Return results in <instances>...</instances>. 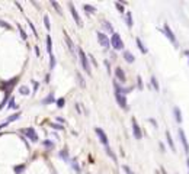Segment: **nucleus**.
Here are the masks:
<instances>
[{
  "instance_id": "obj_56",
  "label": "nucleus",
  "mask_w": 189,
  "mask_h": 174,
  "mask_svg": "<svg viewBox=\"0 0 189 174\" xmlns=\"http://www.w3.org/2000/svg\"><path fill=\"white\" fill-rule=\"evenodd\" d=\"M160 170H162V173H163V174H167V173H166V170H165V168H163V167H162V168H160Z\"/></svg>"
},
{
  "instance_id": "obj_11",
  "label": "nucleus",
  "mask_w": 189,
  "mask_h": 174,
  "mask_svg": "<svg viewBox=\"0 0 189 174\" xmlns=\"http://www.w3.org/2000/svg\"><path fill=\"white\" fill-rule=\"evenodd\" d=\"M178 135H179V139L182 142V145H183V150L186 154H189V142H188V138H186V133H185V130L182 129V128H179L178 129Z\"/></svg>"
},
{
  "instance_id": "obj_38",
  "label": "nucleus",
  "mask_w": 189,
  "mask_h": 174,
  "mask_svg": "<svg viewBox=\"0 0 189 174\" xmlns=\"http://www.w3.org/2000/svg\"><path fill=\"white\" fill-rule=\"evenodd\" d=\"M31 84H32V93L35 94V93L39 90V81H36V80H31Z\"/></svg>"
},
{
  "instance_id": "obj_32",
  "label": "nucleus",
  "mask_w": 189,
  "mask_h": 174,
  "mask_svg": "<svg viewBox=\"0 0 189 174\" xmlns=\"http://www.w3.org/2000/svg\"><path fill=\"white\" fill-rule=\"evenodd\" d=\"M19 119H21V112H16V113H13L12 116H9L6 120H7L9 123H12V122H15V120H19Z\"/></svg>"
},
{
  "instance_id": "obj_47",
  "label": "nucleus",
  "mask_w": 189,
  "mask_h": 174,
  "mask_svg": "<svg viewBox=\"0 0 189 174\" xmlns=\"http://www.w3.org/2000/svg\"><path fill=\"white\" fill-rule=\"evenodd\" d=\"M0 26H3V28H6V29H12L10 25H7L4 21H0Z\"/></svg>"
},
{
  "instance_id": "obj_15",
  "label": "nucleus",
  "mask_w": 189,
  "mask_h": 174,
  "mask_svg": "<svg viewBox=\"0 0 189 174\" xmlns=\"http://www.w3.org/2000/svg\"><path fill=\"white\" fill-rule=\"evenodd\" d=\"M57 155H58V158H60V160H63L66 164H70V160H71V158H70V152H68L67 148H63L61 151H58Z\"/></svg>"
},
{
  "instance_id": "obj_39",
  "label": "nucleus",
  "mask_w": 189,
  "mask_h": 174,
  "mask_svg": "<svg viewBox=\"0 0 189 174\" xmlns=\"http://www.w3.org/2000/svg\"><path fill=\"white\" fill-rule=\"evenodd\" d=\"M7 103H9V105H7V109H18L19 108V106L16 105V102H15V97H10Z\"/></svg>"
},
{
  "instance_id": "obj_26",
  "label": "nucleus",
  "mask_w": 189,
  "mask_h": 174,
  "mask_svg": "<svg viewBox=\"0 0 189 174\" xmlns=\"http://www.w3.org/2000/svg\"><path fill=\"white\" fill-rule=\"evenodd\" d=\"M150 86L153 87L156 91H160V84H159V81H157L156 76H151V77H150Z\"/></svg>"
},
{
  "instance_id": "obj_54",
  "label": "nucleus",
  "mask_w": 189,
  "mask_h": 174,
  "mask_svg": "<svg viewBox=\"0 0 189 174\" xmlns=\"http://www.w3.org/2000/svg\"><path fill=\"white\" fill-rule=\"evenodd\" d=\"M183 54L188 57V63H189V49H185V51H183Z\"/></svg>"
},
{
  "instance_id": "obj_57",
  "label": "nucleus",
  "mask_w": 189,
  "mask_h": 174,
  "mask_svg": "<svg viewBox=\"0 0 189 174\" xmlns=\"http://www.w3.org/2000/svg\"><path fill=\"white\" fill-rule=\"evenodd\" d=\"M186 165H188V167H189V158H188V160H186Z\"/></svg>"
},
{
  "instance_id": "obj_36",
  "label": "nucleus",
  "mask_w": 189,
  "mask_h": 174,
  "mask_svg": "<svg viewBox=\"0 0 189 174\" xmlns=\"http://www.w3.org/2000/svg\"><path fill=\"white\" fill-rule=\"evenodd\" d=\"M50 126L56 130H64V125H60V123H57V122H51Z\"/></svg>"
},
{
  "instance_id": "obj_44",
  "label": "nucleus",
  "mask_w": 189,
  "mask_h": 174,
  "mask_svg": "<svg viewBox=\"0 0 189 174\" xmlns=\"http://www.w3.org/2000/svg\"><path fill=\"white\" fill-rule=\"evenodd\" d=\"M103 64L106 65V71H108V74H111V63H109V60H103Z\"/></svg>"
},
{
  "instance_id": "obj_59",
  "label": "nucleus",
  "mask_w": 189,
  "mask_h": 174,
  "mask_svg": "<svg viewBox=\"0 0 189 174\" xmlns=\"http://www.w3.org/2000/svg\"><path fill=\"white\" fill-rule=\"evenodd\" d=\"M188 174H189V173H188Z\"/></svg>"
},
{
  "instance_id": "obj_8",
  "label": "nucleus",
  "mask_w": 189,
  "mask_h": 174,
  "mask_svg": "<svg viewBox=\"0 0 189 174\" xmlns=\"http://www.w3.org/2000/svg\"><path fill=\"white\" fill-rule=\"evenodd\" d=\"M21 132H22L23 135H25L31 142H33V144H36V142L39 141V136H38L35 128H25V129H22Z\"/></svg>"
},
{
  "instance_id": "obj_58",
  "label": "nucleus",
  "mask_w": 189,
  "mask_h": 174,
  "mask_svg": "<svg viewBox=\"0 0 189 174\" xmlns=\"http://www.w3.org/2000/svg\"><path fill=\"white\" fill-rule=\"evenodd\" d=\"M87 174H90V173H87Z\"/></svg>"
},
{
  "instance_id": "obj_14",
  "label": "nucleus",
  "mask_w": 189,
  "mask_h": 174,
  "mask_svg": "<svg viewBox=\"0 0 189 174\" xmlns=\"http://www.w3.org/2000/svg\"><path fill=\"white\" fill-rule=\"evenodd\" d=\"M56 94H54V91H50L48 93V96H45L42 100H41V105L42 106H48V105H53V103H56Z\"/></svg>"
},
{
  "instance_id": "obj_17",
  "label": "nucleus",
  "mask_w": 189,
  "mask_h": 174,
  "mask_svg": "<svg viewBox=\"0 0 189 174\" xmlns=\"http://www.w3.org/2000/svg\"><path fill=\"white\" fill-rule=\"evenodd\" d=\"M124 60H125V63H128V64H133V63H135V57H134V54L131 52V51H124Z\"/></svg>"
},
{
  "instance_id": "obj_19",
  "label": "nucleus",
  "mask_w": 189,
  "mask_h": 174,
  "mask_svg": "<svg viewBox=\"0 0 189 174\" xmlns=\"http://www.w3.org/2000/svg\"><path fill=\"white\" fill-rule=\"evenodd\" d=\"M135 44H137V48L140 49V52H141V54H148V49L145 48V45L143 44V41H141L138 36L135 38Z\"/></svg>"
},
{
  "instance_id": "obj_25",
  "label": "nucleus",
  "mask_w": 189,
  "mask_h": 174,
  "mask_svg": "<svg viewBox=\"0 0 189 174\" xmlns=\"http://www.w3.org/2000/svg\"><path fill=\"white\" fill-rule=\"evenodd\" d=\"M76 78H77L79 86L82 87V88H84V87H86V80H84V77L80 74V71H76Z\"/></svg>"
},
{
  "instance_id": "obj_28",
  "label": "nucleus",
  "mask_w": 189,
  "mask_h": 174,
  "mask_svg": "<svg viewBox=\"0 0 189 174\" xmlns=\"http://www.w3.org/2000/svg\"><path fill=\"white\" fill-rule=\"evenodd\" d=\"M83 9L86 10V15L89 16V15H92V13H96V7L95 6H92V4H83Z\"/></svg>"
},
{
  "instance_id": "obj_43",
  "label": "nucleus",
  "mask_w": 189,
  "mask_h": 174,
  "mask_svg": "<svg viewBox=\"0 0 189 174\" xmlns=\"http://www.w3.org/2000/svg\"><path fill=\"white\" fill-rule=\"evenodd\" d=\"M87 57H89V61H90V64H93V65H95V67H98V61H96V58H95V57H93V55H92V54H89V55H87Z\"/></svg>"
},
{
  "instance_id": "obj_31",
  "label": "nucleus",
  "mask_w": 189,
  "mask_h": 174,
  "mask_svg": "<svg viewBox=\"0 0 189 174\" xmlns=\"http://www.w3.org/2000/svg\"><path fill=\"white\" fill-rule=\"evenodd\" d=\"M51 6H53V7L56 9L57 13H58L60 16H63V15H64V13H63V9H61V6H60V4H58L57 1H54V0H51Z\"/></svg>"
},
{
  "instance_id": "obj_24",
  "label": "nucleus",
  "mask_w": 189,
  "mask_h": 174,
  "mask_svg": "<svg viewBox=\"0 0 189 174\" xmlns=\"http://www.w3.org/2000/svg\"><path fill=\"white\" fill-rule=\"evenodd\" d=\"M42 145L47 148V151H53V150L56 148V144L51 141V139H44V141H42Z\"/></svg>"
},
{
  "instance_id": "obj_20",
  "label": "nucleus",
  "mask_w": 189,
  "mask_h": 174,
  "mask_svg": "<svg viewBox=\"0 0 189 174\" xmlns=\"http://www.w3.org/2000/svg\"><path fill=\"white\" fill-rule=\"evenodd\" d=\"M166 141L169 144V147H170V150L173 152H176V145H175V141H173V138H172V135H170L169 130H166Z\"/></svg>"
},
{
  "instance_id": "obj_46",
  "label": "nucleus",
  "mask_w": 189,
  "mask_h": 174,
  "mask_svg": "<svg viewBox=\"0 0 189 174\" xmlns=\"http://www.w3.org/2000/svg\"><path fill=\"white\" fill-rule=\"evenodd\" d=\"M56 122L60 123V125H64V123H66V119H63V118H60V116H56Z\"/></svg>"
},
{
  "instance_id": "obj_34",
  "label": "nucleus",
  "mask_w": 189,
  "mask_h": 174,
  "mask_svg": "<svg viewBox=\"0 0 189 174\" xmlns=\"http://www.w3.org/2000/svg\"><path fill=\"white\" fill-rule=\"evenodd\" d=\"M113 4H115V7H116V10L119 12L121 15H125V7H124V4H121L119 1H115Z\"/></svg>"
},
{
  "instance_id": "obj_45",
  "label": "nucleus",
  "mask_w": 189,
  "mask_h": 174,
  "mask_svg": "<svg viewBox=\"0 0 189 174\" xmlns=\"http://www.w3.org/2000/svg\"><path fill=\"white\" fill-rule=\"evenodd\" d=\"M9 99H10V97H7V96H6V97L1 100V103H0V110H3V109H4V105L9 102Z\"/></svg>"
},
{
  "instance_id": "obj_48",
  "label": "nucleus",
  "mask_w": 189,
  "mask_h": 174,
  "mask_svg": "<svg viewBox=\"0 0 189 174\" xmlns=\"http://www.w3.org/2000/svg\"><path fill=\"white\" fill-rule=\"evenodd\" d=\"M148 122H150V123H151L154 128H157V126H159V125H157V122H156V119H153V118H148Z\"/></svg>"
},
{
  "instance_id": "obj_49",
  "label": "nucleus",
  "mask_w": 189,
  "mask_h": 174,
  "mask_svg": "<svg viewBox=\"0 0 189 174\" xmlns=\"http://www.w3.org/2000/svg\"><path fill=\"white\" fill-rule=\"evenodd\" d=\"M50 80H51V74H47L44 78V83L45 84H50Z\"/></svg>"
},
{
  "instance_id": "obj_53",
  "label": "nucleus",
  "mask_w": 189,
  "mask_h": 174,
  "mask_svg": "<svg viewBox=\"0 0 189 174\" xmlns=\"http://www.w3.org/2000/svg\"><path fill=\"white\" fill-rule=\"evenodd\" d=\"M35 54H36V57H38V58L41 57V52H39V48H38L36 45H35Z\"/></svg>"
},
{
  "instance_id": "obj_50",
  "label": "nucleus",
  "mask_w": 189,
  "mask_h": 174,
  "mask_svg": "<svg viewBox=\"0 0 189 174\" xmlns=\"http://www.w3.org/2000/svg\"><path fill=\"white\" fill-rule=\"evenodd\" d=\"M74 108H76V112H77L79 115H82V108H80V105H79V103L74 105Z\"/></svg>"
},
{
  "instance_id": "obj_55",
  "label": "nucleus",
  "mask_w": 189,
  "mask_h": 174,
  "mask_svg": "<svg viewBox=\"0 0 189 174\" xmlns=\"http://www.w3.org/2000/svg\"><path fill=\"white\" fill-rule=\"evenodd\" d=\"M51 135H53V136H56V138H58V133H56V132H51ZM58 139H60V138H58Z\"/></svg>"
},
{
  "instance_id": "obj_23",
  "label": "nucleus",
  "mask_w": 189,
  "mask_h": 174,
  "mask_svg": "<svg viewBox=\"0 0 189 174\" xmlns=\"http://www.w3.org/2000/svg\"><path fill=\"white\" fill-rule=\"evenodd\" d=\"M105 152H106V155H108L109 158H112V161H115V163L118 161V157H116V154L113 152V150H112L111 147H106V148H105Z\"/></svg>"
},
{
  "instance_id": "obj_6",
  "label": "nucleus",
  "mask_w": 189,
  "mask_h": 174,
  "mask_svg": "<svg viewBox=\"0 0 189 174\" xmlns=\"http://www.w3.org/2000/svg\"><path fill=\"white\" fill-rule=\"evenodd\" d=\"M95 133H96V136H98L99 142L105 147V148H106V147H111V145H109V139H108V135H106V132L102 129V128L96 126V128H95Z\"/></svg>"
},
{
  "instance_id": "obj_12",
  "label": "nucleus",
  "mask_w": 189,
  "mask_h": 174,
  "mask_svg": "<svg viewBox=\"0 0 189 174\" xmlns=\"http://www.w3.org/2000/svg\"><path fill=\"white\" fill-rule=\"evenodd\" d=\"M115 80L119 84H125L127 83V76H125V73H124V70L121 67H116L115 68Z\"/></svg>"
},
{
  "instance_id": "obj_37",
  "label": "nucleus",
  "mask_w": 189,
  "mask_h": 174,
  "mask_svg": "<svg viewBox=\"0 0 189 174\" xmlns=\"http://www.w3.org/2000/svg\"><path fill=\"white\" fill-rule=\"evenodd\" d=\"M18 29H19V33H21V38H22L23 41H26V39H28V35H26V32L23 31V28H22L21 23H18Z\"/></svg>"
},
{
  "instance_id": "obj_1",
  "label": "nucleus",
  "mask_w": 189,
  "mask_h": 174,
  "mask_svg": "<svg viewBox=\"0 0 189 174\" xmlns=\"http://www.w3.org/2000/svg\"><path fill=\"white\" fill-rule=\"evenodd\" d=\"M77 54H79V58H80V65H82L83 71H84L87 76H92V68H90L89 57H87V54L83 51L82 46H77Z\"/></svg>"
},
{
  "instance_id": "obj_40",
  "label": "nucleus",
  "mask_w": 189,
  "mask_h": 174,
  "mask_svg": "<svg viewBox=\"0 0 189 174\" xmlns=\"http://www.w3.org/2000/svg\"><path fill=\"white\" fill-rule=\"evenodd\" d=\"M26 22H28V25H29V28L32 29V32H33V35L38 38V31H36V28H35V25H33L32 22H31V19H26Z\"/></svg>"
},
{
  "instance_id": "obj_13",
  "label": "nucleus",
  "mask_w": 189,
  "mask_h": 174,
  "mask_svg": "<svg viewBox=\"0 0 189 174\" xmlns=\"http://www.w3.org/2000/svg\"><path fill=\"white\" fill-rule=\"evenodd\" d=\"M70 168L74 171V173H77V174H82V167H80V164H79V158L77 157H73L71 160H70Z\"/></svg>"
},
{
  "instance_id": "obj_33",
  "label": "nucleus",
  "mask_w": 189,
  "mask_h": 174,
  "mask_svg": "<svg viewBox=\"0 0 189 174\" xmlns=\"http://www.w3.org/2000/svg\"><path fill=\"white\" fill-rule=\"evenodd\" d=\"M56 106L58 109H63L64 106H66V99H64V97H58L56 100Z\"/></svg>"
},
{
  "instance_id": "obj_42",
  "label": "nucleus",
  "mask_w": 189,
  "mask_h": 174,
  "mask_svg": "<svg viewBox=\"0 0 189 174\" xmlns=\"http://www.w3.org/2000/svg\"><path fill=\"white\" fill-rule=\"evenodd\" d=\"M122 170L125 171V174H135V173L133 171V170H131V168H130V167L127 165V164H124V165H122Z\"/></svg>"
},
{
  "instance_id": "obj_7",
  "label": "nucleus",
  "mask_w": 189,
  "mask_h": 174,
  "mask_svg": "<svg viewBox=\"0 0 189 174\" xmlns=\"http://www.w3.org/2000/svg\"><path fill=\"white\" fill-rule=\"evenodd\" d=\"M68 9H70V13H71L73 19L76 22V25H77L79 28H82V26H83V21H82V18H80V15H79V12H77V9H76V6H74L73 1H68Z\"/></svg>"
},
{
  "instance_id": "obj_51",
  "label": "nucleus",
  "mask_w": 189,
  "mask_h": 174,
  "mask_svg": "<svg viewBox=\"0 0 189 174\" xmlns=\"http://www.w3.org/2000/svg\"><path fill=\"white\" fill-rule=\"evenodd\" d=\"M7 125H9V122H7V120H4V122H1V123H0V130L3 129V128H6Z\"/></svg>"
},
{
  "instance_id": "obj_41",
  "label": "nucleus",
  "mask_w": 189,
  "mask_h": 174,
  "mask_svg": "<svg viewBox=\"0 0 189 174\" xmlns=\"http://www.w3.org/2000/svg\"><path fill=\"white\" fill-rule=\"evenodd\" d=\"M137 88H138V90H143V88H144V84H143V78H141V76H137Z\"/></svg>"
},
{
  "instance_id": "obj_3",
  "label": "nucleus",
  "mask_w": 189,
  "mask_h": 174,
  "mask_svg": "<svg viewBox=\"0 0 189 174\" xmlns=\"http://www.w3.org/2000/svg\"><path fill=\"white\" fill-rule=\"evenodd\" d=\"M96 39H98V42L99 45L105 49V51H108L109 48H111V38L106 35L105 32H102V31H98L96 32Z\"/></svg>"
},
{
  "instance_id": "obj_5",
  "label": "nucleus",
  "mask_w": 189,
  "mask_h": 174,
  "mask_svg": "<svg viewBox=\"0 0 189 174\" xmlns=\"http://www.w3.org/2000/svg\"><path fill=\"white\" fill-rule=\"evenodd\" d=\"M162 32L165 33V36H166L167 39L170 41V42L175 45V48H178L179 44H178V39H176V36H175V33H173V31H172V28L169 26V23H165L163 25V29H162Z\"/></svg>"
},
{
  "instance_id": "obj_9",
  "label": "nucleus",
  "mask_w": 189,
  "mask_h": 174,
  "mask_svg": "<svg viewBox=\"0 0 189 174\" xmlns=\"http://www.w3.org/2000/svg\"><path fill=\"white\" fill-rule=\"evenodd\" d=\"M64 42H66L67 48H68V51L71 52V55L76 58V45H74V42H73V39L70 38V35L64 31Z\"/></svg>"
},
{
  "instance_id": "obj_2",
  "label": "nucleus",
  "mask_w": 189,
  "mask_h": 174,
  "mask_svg": "<svg viewBox=\"0 0 189 174\" xmlns=\"http://www.w3.org/2000/svg\"><path fill=\"white\" fill-rule=\"evenodd\" d=\"M113 96H115V100H116V103H118V106L125 110V112H128L130 110V106H128V100H127V96L122 94L119 90H115L113 88Z\"/></svg>"
},
{
  "instance_id": "obj_18",
  "label": "nucleus",
  "mask_w": 189,
  "mask_h": 174,
  "mask_svg": "<svg viewBox=\"0 0 189 174\" xmlns=\"http://www.w3.org/2000/svg\"><path fill=\"white\" fill-rule=\"evenodd\" d=\"M45 48H47V52L48 55H53V38H51V35H47V38H45Z\"/></svg>"
},
{
  "instance_id": "obj_10",
  "label": "nucleus",
  "mask_w": 189,
  "mask_h": 174,
  "mask_svg": "<svg viewBox=\"0 0 189 174\" xmlns=\"http://www.w3.org/2000/svg\"><path fill=\"white\" fill-rule=\"evenodd\" d=\"M131 123H133V135H134V138H135L137 141H140V139L143 138V130H141V128H140V125L137 123L135 118L131 119Z\"/></svg>"
},
{
  "instance_id": "obj_21",
  "label": "nucleus",
  "mask_w": 189,
  "mask_h": 174,
  "mask_svg": "<svg viewBox=\"0 0 189 174\" xmlns=\"http://www.w3.org/2000/svg\"><path fill=\"white\" fill-rule=\"evenodd\" d=\"M125 25L131 29L134 26V19H133V13L131 12H125Z\"/></svg>"
},
{
  "instance_id": "obj_29",
  "label": "nucleus",
  "mask_w": 189,
  "mask_h": 174,
  "mask_svg": "<svg viewBox=\"0 0 189 174\" xmlns=\"http://www.w3.org/2000/svg\"><path fill=\"white\" fill-rule=\"evenodd\" d=\"M56 65H57V58H56V55H54V54L50 55V65H48L50 71H53V70L56 68Z\"/></svg>"
},
{
  "instance_id": "obj_22",
  "label": "nucleus",
  "mask_w": 189,
  "mask_h": 174,
  "mask_svg": "<svg viewBox=\"0 0 189 174\" xmlns=\"http://www.w3.org/2000/svg\"><path fill=\"white\" fill-rule=\"evenodd\" d=\"M173 115H175V120H176L178 123H182V122H183L182 112H180V109H179L178 106H175V108H173Z\"/></svg>"
},
{
  "instance_id": "obj_27",
  "label": "nucleus",
  "mask_w": 189,
  "mask_h": 174,
  "mask_svg": "<svg viewBox=\"0 0 189 174\" xmlns=\"http://www.w3.org/2000/svg\"><path fill=\"white\" fill-rule=\"evenodd\" d=\"M19 93L22 94V96H29L32 91H31V88H29V86H19Z\"/></svg>"
},
{
  "instance_id": "obj_16",
  "label": "nucleus",
  "mask_w": 189,
  "mask_h": 174,
  "mask_svg": "<svg viewBox=\"0 0 189 174\" xmlns=\"http://www.w3.org/2000/svg\"><path fill=\"white\" fill-rule=\"evenodd\" d=\"M102 32H105V33H113L115 31H113V26H112V23L109 21H102Z\"/></svg>"
},
{
  "instance_id": "obj_52",
  "label": "nucleus",
  "mask_w": 189,
  "mask_h": 174,
  "mask_svg": "<svg viewBox=\"0 0 189 174\" xmlns=\"http://www.w3.org/2000/svg\"><path fill=\"white\" fill-rule=\"evenodd\" d=\"M159 147H160L162 152H166V147H165V144H163V142H159Z\"/></svg>"
},
{
  "instance_id": "obj_4",
  "label": "nucleus",
  "mask_w": 189,
  "mask_h": 174,
  "mask_svg": "<svg viewBox=\"0 0 189 174\" xmlns=\"http://www.w3.org/2000/svg\"><path fill=\"white\" fill-rule=\"evenodd\" d=\"M111 46L115 49V51H122L124 48H125V44H124L122 38H121V35L118 32H113L111 36Z\"/></svg>"
},
{
  "instance_id": "obj_30",
  "label": "nucleus",
  "mask_w": 189,
  "mask_h": 174,
  "mask_svg": "<svg viewBox=\"0 0 189 174\" xmlns=\"http://www.w3.org/2000/svg\"><path fill=\"white\" fill-rule=\"evenodd\" d=\"M25 168H26L25 164H19V165H15L13 167V171H15V174H23Z\"/></svg>"
},
{
  "instance_id": "obj_35",
  "label": "nucleus",
  "mask_w": 189,
  "mask_h": 174,
  "mask_svg": "<svg viewBox=\"0 0 189 174\" xmlns=\"http://www.w3.org/2000/svg\"><path fill=\"white\" fill-rule=\"evenodd\" d=\"M44 26H45V29H47V31H50V29H51V23H50V16H48L47 13L44 15Z\"/></svg>"
}]
</instances>
